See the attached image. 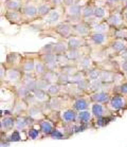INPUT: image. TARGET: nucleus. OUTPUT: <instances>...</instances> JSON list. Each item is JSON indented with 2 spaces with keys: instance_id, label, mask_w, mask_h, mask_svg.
<instances>
[{
  "instance_id": "f8f14e48",
  "label": "nucleus",
  "mask_w": 127,
  "mask_h": 147,
  "mask_svg": "<svg viewBox=\"0 0 127 147\" xmlns=\"http://www.w3.org/2000/svg\"><path fill=\"white\" fill-rule=\"evenodd\" d=\"M70 45H71V47H72V45H73V47H77V45H78V41H77V40H75V39L71 40Z\"/></svg>"
},
{
  "instance_id": "9d476101",
  "label": "nucleus",
  "mask_w": 127,
  "mask_h": 147,
  "mask_svg": "<svg viewBox=\"0 0 127 147\" xmlns=\"http://www.w3.org/2000/svg\"><path fill=\"white\" fill-rule=\"evenodd\" d=\"M110 21L112 22V24H119L120 21H119V17L118 16H114V17H112L110 19Z\"/></svg>"
},
{
  "instance_id": "1a4fd4ad",
  "label": "nucleus",
  "mask_w": 127,
  "mask_h": 147,
  "mask_svg": "<svg viewBox=\"0 0 127 147\" xmlns=\"http://www.w3.org/2000/svg\"><path fill=\"white\" fill-rule=\"evenodd\" d=\"M7 7H10V9H16L18 7V3H17L16 1H11V2H9Z\"/></svg>"
},
{
  "instance_id": "9b49d317",
  "label": "nucleus",
  "mask_w": 127,
  "mask_h": 147,
  "mask_svg": "<svg viewBox=\"0 0 127 147\" xmlns=\"http://www.w3.org/2000/svg\"><path fill=\"white\" fill-rule=\"evenodd\" d=\"M106 30V26H104V24H101V26H97V31H104Z\"/></svg>"
},
{
  "instance_id": "f3484780",
  "label": "nucleus",
  "mask_w": 127,
  "mask_h": 147,
  "mask_svg": "<svg viewBox=\"0 0 127 147\" xmlns=\"http://www.w3.org/2000/svg\"><path fill=\"white\" fill-rule=\"evenodd\" d=\"M126 18H127V12H126Z\"/></svg>"
},
{
  "instance_id": "20e7f679",
  "label": "nucleus",
  "mask_w": 127,
  "mask_h": 147,
  "mask_svg": "<svg viewBox=\"0 0 127 147\" xmlns=\"http://www.w3.org/2000/svg\"><path fill=\"white\" fill-rule=\"evenodd\" d=\"M49 12V7L47 5H41V7L38 9V13L41 14V15H44V14H47Z\"/></svg>"
},
{
  "instance_id": "423d86ee",
  "label": "nucleus",
  "mask_w": 127,
  "mask_h": 147,
  "mask_svg": "<svg viewBox=\"0 0 127 147\" xmlns=\"http://www.w3.org/2000/svg\"><path fill=\"white\" fill-rule=\"evenodd\" d=\"M113 48L118 51L122 50V49H124V45L122 44V42H119V41H118V42H116V44L113 45Z\"/></svg>"
},
{
  "instance_id": "ddd939ff",
  "label": "nucleus",
  "mask_w": 127,
  "mask_h": 147,
  "mask_svg": "<svg viewBox=\"0 0 127 147\" xmlns=\"http://www.w3.org/2000/svg\"><path fill=\"white\" fill-rule=\"evenodd\" d=\"M57 17H58V15H57L56 13H52V16H51V20H52V21H54V19L56 20Z\"/></svg>"
},
{
  "instance_id": "39448f33",
  "label": "nucleus",
  "mask_w": 127,
  "mask_h": 147,
  "mask_svg": "<svg viewBox=\"0 0 127 147\" xmlns=\"http://www.w3.org/2000/svg\"><path fill=\"white\" fill-rule=\"evenodd\" d=\"M112 104H113L114 108H119L121 106V104H122V100L117 97V98H113V100H112Z\"/></svg>"
},
{
  "instance_id": "0eeeda50",
  "label": "nucleus",
  "mask_w": 127,
  "mask_h": 147,
  "mask_svg": "<svg viewBox=\"0 0 127 147\" xmlns=\"http://www.w3.org/2000/svg\"><path fill=\"white\" fill-rule=\"evenodd\" d=\"M94 14H95V16L97 17H103L104 16V10L103 9H97Z\"/></svg>"
},
{
  "instance_id": "2eb2a0df",
  "label": "nucleus",
  "mask_w": 127,
  "mask_h": 147,
  "mask_svg": "<svg viewBox=\"0 0 127 147\" xmlns=\"http://www.w3.org/2000/svg\"><path fill=\"white\" fill-rule=\"evenodd\" d=\"M66 1V3L67 4H71L72 2H73V0H65Z\"/></svg>"
},
{
  "instance_id": "f03ea898",
  "label": "nucleus",
  "mask_w": 127,
  "mask_h": 147,
  "mask_svg": "<svg viewBox=\"0 0 127 147\" xmlns=\"http://www.w3.org/2000/svg\"><path fill=\"white\" fill-rule=\"evenodd\" d=\"M80 12V7H77V5H73V7H71L70 9H69V13H70L71 15H77Z\"/></svg>"
},
{
  "instance_id": "6e6552de",
  "label": "nucleus",
  "mask_w": 127,
  "mask_h": 147,
  "mask_svg": "<svg viewBox=\"0 0 127 147\" xmlns=\"http://www.w3.org/2000/svg\"><path fill=\"white\" fill-rule=\"evenodd\" d=\"M93 14V11H92V9L91 7H87L86 10H85V13H84V15L86 17H88V16H91Z\"/></svg>"
},
{
  "instance_id": "f257e3e1",
  "label": "nucleus",
  "mask_w": 127,
  "mask_h": 147,
  "mask_svg": "<svg viewBox=\"0 0 127 147\" xmlns=\"http://www.w3.org/2000/svg\"><path fill=\"white\" fill-rule=\"evenodd\" d=\"M24 12H26V14H27L28 16H34V15L36 14L37 11H36V9H35V7L31 5V7H26Z\"/></svg>"
},
{
  "instance_id": "4468645a",
  "label": "nucleus",
  "mask_w": 127,
  "mask_h": 147,
  "mask_svg": "<svg viewBox=\"0 0 127 147\" xmlns=\"http://www.w3.org/2000/svg\"><path fill=\"white\" fill-rule=\"evenodd\" d=\"M122 90H123L124 92H127V85H124L123 87H122Z\"/></svg>"
},
{
  "instance_id": "dca6fc26",
  "label": "nucleus",
  "mask_w": 127,
  "mask_h": 147,
  "mask_svg": "<svg viewBox=\"0 0 127 147\" xmlns=\"http://www.w3.org/2000/svg\"><path fill=\"white\" fill-rule=\"evenodd\" d=\"M54 1H56V2H59L60 0H54Z\"/></svg>"
},
{
  "instance_id": "7ed1b4c3",
  "label": "nucleus",
  "mask_w": 127,
  "mask_h": 147,
  "mask_svg": "<svg viewBox=\"0 0 127 147\" xmlns=\"http://www.w3.org/2000/svg\"><path fill=\"white\" fill-rule=\"evenodd\" d=\"M104 39H105V37L103 35H101V34H97V35H94L93 36V40L95 42H97V44H102Z\"/></svg>"
}]
</instances>
